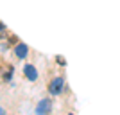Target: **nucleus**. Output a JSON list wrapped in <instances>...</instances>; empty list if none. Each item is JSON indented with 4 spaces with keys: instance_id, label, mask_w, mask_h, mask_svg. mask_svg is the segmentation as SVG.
I'll return each instance as SVG.
<instances>
[{
    "instance_id": "nucleus-7",
    "label": "nucleus",
    "mask_w": 120,
    "mask_h": 115,
    "mask_svg": "<svg viewBox=\"0 0 120 115\" xmlns=\"http://www.w3.org/2000/svg\"><path fill=\"white\" fill-rule=\"evenodd\" d=\"M0 113H4V108H0Z\"/></svg>"
},
{
    "instance_id": "nucleus-5",
    "label": "nucleus",
    "mask_w": 120,
    "mask_h": 115,
    "mask_svg": "<svg viewBox=\"0 0 120 115\" xmlns=\"http://www.w3.org/2000/svg\"><path fill=\"white\" fill-rule=\"evenodd\" d=\"M11 77H13V68H9L4 75H2V79H4V81H11Z\"/></svg>"
},
{
    "instance_id": "nucleus-1",
    "label": "nucleus",
    "mask_w": 120,
    "mask_h": 115,
    "mask_svg": "<svg viewBox=\"0 0 120 115\" xmlns=\"http://www.w3.org/2000/svg\"><path fill=\"white\" fill-rule=\"evenodd\" d=\"M63 83H65V79H63V77H54V79L50 81V85H49L50 95H59L61 90H63Z\"/></svg>"
},
{
    "instance_id": "nucleus-2",
    "label": "nucleus",
    "mask_w": 120,
    "mask_h": 115,
    "mask_svg": "<svg viewBox=\"0 0 120 115\" xmlns=\"http://www.w3.org/2000/svg\"><path fill=\"white\" fill-rule=\"evenodd\" d=\"M23 74H25V77H27L29 81H36L38 79V70H36L34 65H30V63H27V65L23 67Z\"/></svg>"
},
{
    "instance_id": "nucleus-3",
    "label": "nucleus",
    "mask_w": 120,
    "mask_h": 115,
    "mask_svg": "<svg viewBox=\"0 0 120 115\" xmlns=\"http://www.w3.org/2000/svg\"><path fill=\"white\" fill-rule=\"evenodd\" d=\"M50 111H52L50 99H41V103L36 106V113H50Z\"/></svg>"
},
{
    "instance_id": "nucleus-6",
    "label": "nucleus",
    "mask_w": 120,
    "mask_h": 115,
    "mask_svg": "<svg viewBox=\"0 0 120 115\" xmlns=\"http://www.w3.org/2000/svg\"><path fill=\"white\" fill-rule=\"evenodd\" d=\"M4 29H5V25H4V24H0V31H4Z\"/></svg>"
},
{
    "instance_id": "nucleus-4",
    "label": "nucleus",
    "mask_w": 120,
    "mask_h": 115,
    "mask_svg": "<svg viewBox=\"0 0 120 115\" xmlns=\"http://www.w3.org/2000/svg\"><path fill=\"white\" fill-rule=\"evenodd\" d=\"M27 54H29V47L25 45V43H18V45L15 47V56L18 59H25Z\"/></svg>"
}]
</instances>
